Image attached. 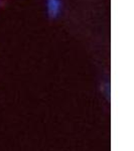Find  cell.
Listing matches in <instances>:
<instances>
[{"label":"cell","instance_id":"cell-1","mask_svg":"<svg viewBox=\"0 0 134 151\" xmlns=\"http://www.w3.org/2000/svg\"><path fill=\"white\" fill-rule=\"evenodd\" d=\"M61 12L60 0H48V14L50 18H55Z\"/></svg>","mask_w":134,"mask_h":151}]
</instances>
